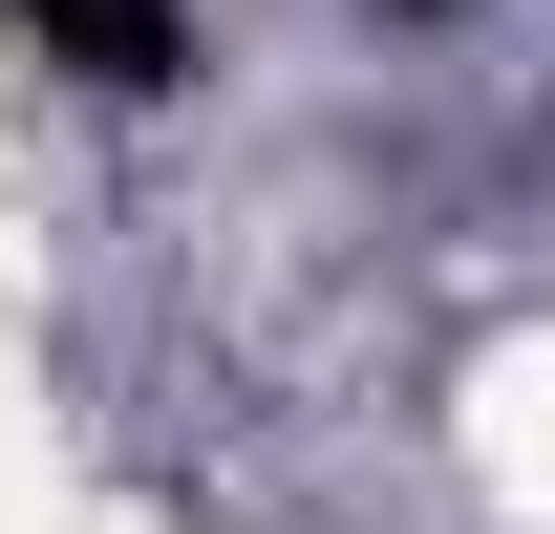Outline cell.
I'll use <instances>...</instances> for the list:
<instances>
[{
	"mask_svg": "<svg viewBox=\"0 0 555 534\" xmlns=\"http://www.w3.org/2000/svg\"><path fill=\"white\" fill-rule=\"evenodd\" d=\"M0 22H22L43 65H86V86H171V65H193L171 0H0Z\"/></svg>",
	"mask_w": 555,
	"mask_h": 534,
	"instance_id": "obj_1",
	"label": "cell"
}]
</instances>
